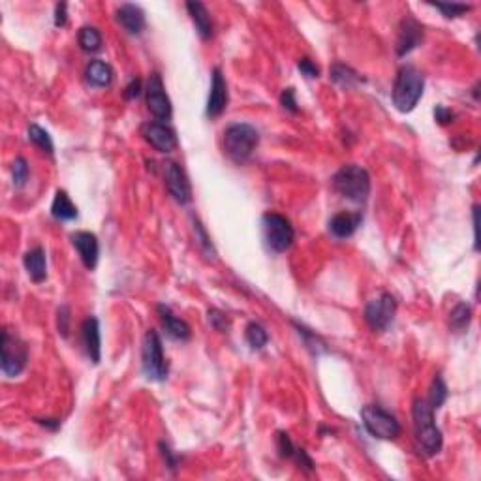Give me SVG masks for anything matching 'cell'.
I'll use <instances>...</instances> for the list:
<instances>
[{
  "mask_svg": "<svg viewBox=\"0 0 481 481\" xmlns=\"http://www.w3.org/2000/svg\"><path fill=\"white\" fill-rule=\"evenodd\" d=\"M412 417H414L416 440L419 442L423 451H425V455H438L440 449H442L444 438L440 429L436 427L435 410L430 408V404L427 401L417 399V401H414V406H412Z\"/></svg>",
  "mask_w": 481,
  "mask_h": 481,
  "instance_id": "1",
  "label": "cell"
},
{
  "mask_svg": "<svg viewBox=\"0 0 481 481\" xmlns=\"http://www.w3.org/2000/svg\"><path fill=\"white\" fill-rule=\"evenodd\" d=\"M423 87H425V78L416 66H403L397 72L393 91H391L393 105L401 113H410L421 100Z\"/></svg>",
  "mask_w": 481,
  "mask_h": 481,
  "instance_id": "2",
  "label": "cell"
},
{
  "mask_svg": "<svg viewBox=\"0 0 481 481\" xmlns=\"http://www.w3.org/2000/svg\"><path fill=\"white\" fill-rule=\"evenodd\" d=\"M333 189L353 203H365L371 194L369 171L356 164H346L333 177Z\"/></svg>",
  "mask_w": 481,
  "mask_h": 481,
  "instance_id": "3",
  "label": "cell"
},
{
  "mask_svg": "<svg viewBox=\"0 0 481 481\" xmlns=\"http://www.w3.org/2000/svg\"><path fill=\"white\" fill-rule=\"evenodd\" d=\"M260 143V132L252 124L235 123L224 130V152L235 164H245Z\"/></svg>",
  "mask_w": 481,
  "mask_h": 481,
  "instance_id": "4",
  "label": "cell"
},
{
  "mask_svg": "<svg viewBox=\"0 0 481 481\" xmlns=\"http://www.w3.org/2000/svg\"><path fill=\"white\" fill-rule=\"evenodd\" d=\"M141 367L143 374L152 382H164L168 378V361L164 356L162 340L155 329L145 333L143 344H141Z\"/></svg>",
  "mask_w": 481,
  "mask_h": 481,
  "instance_id": "5",
  "label": "cell"
},
{
  "mask_svg": "<svg viewBox=\"0 0 481 481\" xmlns=\"http://www.w3.org/2000/svg\"><path fill=\"white\" fill-rule=\"evenodd\" d=\"M261 229H263V240L271 252H286L293 245L295 231H293L292 222L288 220L286 216L279 215V213H267L261 218Z\"/></svg>",
  "mask_w": 481,
  "mask_h": 481,
  "instance_id": "6",
  "label": "cell"
},
{
  "mask_svg": "<svg viewBox=\"0 0 481 481\" xmlns=\"http://www.w3.org/2000/svg\"><path fill=\"white\" fill-rule=\"evenodd\" d=\"M361 419H363L365 429L369 435L380 440H395L401 435V423L397 417L391 416L387 410H384L378 404H369L361 410Z\"/></svg>",
  "mask_w": 481,
  "mask_h": 481,
  "instance_id": "7",
  "label": "cell"
},
{
  "mask_svg": "<svg viewBox=\"0 0 481 481\" xmlns=\"http://www.w3.org/2000/svg\"><path fill=\"white\" fill-rule=\"evenodd\" d=\"M0 350H2V372L8 378L19 376L28 361V350L25 342L17 335L4 329L2 331V340H0Z\"/></svg>",
  "mask_w": 481,
  "mask_h": 481,
  "instance_id": "8",
  "label": "cell"
},
{
  "mask_svg": "<svg viewBox=\"0 0 481 481\" xmlns=\"http://www.w3.org/2000/svg\"><path fill=\"white\" fill-rule=\"evenodd\" d=\"M395 313H397L395 297L391 293H380L365 306V322L369 324L372 331L384 333L393 324Z\"/></svg>",
  "mask_w": 481,
  "mask_h": 481,
  "instance_id": "9",
  "label": "cell"
},
{
  "mask_svg": "<svg viewBox=\"0 0 481 481\" xmlns=\"http://www.w3.org/2000/svg\"><path fill=\"white\" fill-rule=\"evenodd\" d=\"M145 92H147V107H149L150 115L157 119L158 123H168L173 110H171V100L166 94V87H164L160 73H150Z\"/></svg>",
  "mask_w": 481,
  "mask_h": 481,
  "instance_id": "10",
  "label": "cell"
},
{
  "mask_svg": "<svg viewBox=\"0 0 481 481\" xmlns=\"http://www.w3.org/2000/svg\"><path fill=\"white\" fill-rule=\"evenodd\" d=\"M164 177H166V186L171 198L181 205H189L192 202V189H190L189 177L184 169L173 160H168L164 164Z\"/></svg>",
  "mask_w": 481,
  "mask_h": 481,
  "instance_id": "11",
  "label": "cell"
},
{
  "mask_svg": "<svg viewBox=\"0 0 481 481\" xmlns=\"http://www.w3.org/2000/svg\"><path fill=\"white\" fill-rule=\"evenodd\" d=\"M141 136L149 145H152L155 149L160 150V152H171V150L177 149V136L173 128H169L166 123H158V121H152V123H145L141 126Z\"/></svg>",
  "mask_w": 481,
  "mask_h": 481,
  "instance_id": "12",
  "label": "cell"
},
{
  "mask_svg": "<svg viewBox=\"0 0 481 481\" xmlns=\"http://www.w3.org/2000/svg\"><path fill=\"white\" fill-rule=\"evenodd\" d=\"M228 105V85L222 76L220 68L213 70V79H211V92L207 100V117L216 119L220 117Z\"/></svg>",
  "mask_w": 481,
  "mask_h": 481,
  "instance_id": "13",
  "label": "cell"
},
{
  "mask_svg": "<svg viewBox=\"0 0 481 481\" xmlns=\"http://www.w3.org/2000/svg\"><path fill=\"white\" fill-rule=\"evenodd\" d=\"M423 40V26L417 23L412 15H406L403 21H401V26H399V36H397V55L399 57H404L408 55L410 51H414Z\"/></svg>",
  "mask_w": 481,
  "mask_h": 481,
  "instance_id": "14",
  "label": "cell"
},
{
  "mask_svg": "<svg viewBox=\"0 0 481 481\" xmlns=\"http://www.w3.org/2000/svg\"><path fill=\"white\" fill-rule=\"evenodd\" d=\"M72 245L78 250L83 265L89 271H92L96 267L98 256H100V243H98L96 235L91 234V231H76L72 235Z\"/></svg>",
  "mask_w": 481,
  "mask_h": 481,
  "instance_id": "15",
  "label": "cell"
},
{
  "mask_svg": "<svg viewBox=\"0 0 481 481\" xmlns=\"http://www.w3.org/2000/svg\"><path fill=\"white\" fill-rule=\"evenodd\" d=\"M81 340H83L85 351L87 358L91 359L92 363H100L102 358V340H100V324L94 316H89L81 324Z\"/></svg>",
  "mask_w": 481,
  "mask_h": 481,
  "instance_id": "16",
  "label": "cell"
},
{
  "mask_svg": "<svg viewBox=\"0 0 481 481\" xmlns=\"http://www.w3.org/2000/svg\"><path fill=\"white\" fill-rule=\"evenodd\" d=\"M117 23L132 36H139L145 30V12L136 4H123L117 10Z\"/></svg>",
  "mask_w": 481,
  "mask_h": 481,
  "instance_id": "17",
  "label": "cell"
},
{
  "mask_svg": "<svg viewBox=\"0 0 481 481\" xmlns=\"http://www.w3.org/2000/svg\"><path fill=\"white\" fill-rule=\"evenodd\" d=\"M363 222V215L361 213H337L329 220V231H331L337 239H348L351 235L358 231V228Z\"/></svg>",
  "mask_w": 481,
  "mask_h": 481,
  "instance_id": "18",
  "label": "cell"
},
{
  "mask_svg": "<svg viewBox=\"0 0 481 481\" xmlns=\"http://www.w3.org/2000/svg\"><path fill=\"white\" fill-rule=\"evenodd\" d=\"M158 316H160V322H162L164 329L168 333L169 337L175 338V340H189L192 331H190V325L184 322V320L177 318L173 311L166 305H158Z\"/></svg>",
  "mask_w": 481,
  "mask_h": 481,
  "instance_id": "19",
  "label": "cell"
},
{
  "mask_svg": "<svg viewBox=\"0 0 481 481\" xmlns=\"http://www.w3.org/2000/svg\"><path fill=\"white\" fill-rule=\"evenodd\" d=\"M23 265H25L26 273L30 277L33 282L40 284L47 279V261H46V252L44 248L36 247L33 250L23 256Z\"/></svg>",
  "mask_w": 481,
  "mask_h": 481,
  "instance_id": "20",
  "label": "cell"
},
{
  "mask_svg": "<svg viewBox=\"0 0 481 481\" xmlns=\"http://www.w3.org/2000/svg\"><path fill=\"white\" fill-rule=\"evenodd\" d=\"M85 79L91 87L105 89L113 83V70L104 60H91L85 68Z\"/></svg>",
  "mask_w": 481,
  "mask_h": 481,
  "instance_id": "21",
  "label": "cell"
},
{
  "mask_svg": "<svg viewBox=\"0 0 481 481\" xmlns=\"http://www.w3.org/2000/svg\"><path fill=\"white\" fill-rule=\"evenodd\" d=\"M186 10H189L190 19L194 21L195 30L200 34V38H213V19L209 15L207 8L203 6L202 2H186Z\"/></svg>",
  "mask_w": 481,
  "mask_h": 481,
  "instance_id": "22",
  "label": "cell"
},
{
  "mask_svg": "<svg viewBox=\"0 0 481 481\" xmlns=\"http://www.w3.org/2000/svg\"><path fill=\"white\" fill-rule=\"evenodd\" d=\"M51 215L53 218H57V220H62V222L78 218V207L73 205L72 200H70V195L66 194L64 190H57V194H55V198H53Z\"/></svg>",
  "mask_w": 481,
  "mask_h": 481,
  "instance_id": "23",
  "label": "cell"
},
{
  "mask_svg": "<svg viewBox=\"0 0 481 481\" xmlns=\"http://www.w3.org/2000/svg\"><path fill=\"white\" fill-rule=\"evenodd\" d=\"M78 40L85 53H98L102 49V34L96 26H83L79 30Z\"/></svg>",
  "mask_w": 481,
  "mask_h": 481,
  "instance_id": "24",
  "label": "cell"
},
{
  "mask_svg": "<svg viewBox=\"0 0 481 481\" xmlns=\"http://www.w3.org/2000/svg\"><path fill=\"white\" fill-rule=\"evenodd\" d=\"M470 322H472V308L466 303H459L455 305V308L449 313V327L453 331L461 333L464 329H469Z\"/></svg>",
  "mask_w": 481,
  "mask_h": 481,
  "instance_id": "25",
  "label": "cell"
},
{
  "mask_svg": "<svg viewBox=\"0 0 481 481\" xmlns=\"http://www.w3.org/2000/svg\"><path fill=\"white\" fill-rule=\"evenodd\" d=\"M28 141L36 145L42 152H46L49 157L55 155V145L51 141V136L42 126H38V124H30L28 126Z\"/></svg>",
  "mask_w": 481,
  "mask_h": 481,
  "instance_id": "26",
  "label": "cell"
},
{
  "mask_svg": "<svg viewBox=\"0 0 481 481\" xmlns=\"http://www.w3.org/2000/svg\"><path fill=\"white\" fill-rule=\"evenodd\" d=\"M331 79L337 85H340V87H344V89H351V87H356L361 81V78H359V73L356 70H351L350 66L346 64H338V62L333 64Z\"/></svg>",
  "mask_w": 481,
  "mask_h": 481,
  "instance_id": "27",
  "label": "cell"
},
{
  "mask_svg": "<svg viewBox=\"0 0 481 481\" xmlns=\"http://www.w3.org/2000/svg\"><path fill=\"white\" fill-rule=\"evenodd\" d=\"M293 325H295V329H297V333H299V337L303 338V342H305L306 348L313 351L314 356H320V353H325V351H327V346H325L324 338L318 337V335L311 331V329H306L305 325H299V324H293Z\"/></svg>",
  "mask_w": 481,
  "mask_h": 481,
  "instance_id": "28",
  "label": "cell"
},
{
  "mask_svg": "<svg viewBox=\"0 0 481 481\" xmlns=\"http://www.w3.org/2000/svg\"><path fill=\"white\" fill-rule=\"evenodd\" d=\"M448 385L442 380L440 374H436L435 380H432V385H430V393H429V401L427 403L430 404V408L438 410L442 408V404L448 401Z\"/></svg>",
  "mask_w": 481,
  "mask_h": 481,
  "instance_id": "29",
  "label": "cell"
},
{
  "mask_svg": "<svg viewBox=\"0 0 481 481\" xmlns=\"http://www.w3.org/2000/svg\"><path fill=\"white\" fill-rule=\"evenodd\" d=\"M247 342L252 350H261L269 342V335H267L265 327L258 324V322H250L247 325Z\"/></svg>",
  "mask_w": 481,
  "mask_h": 481,
  "instance_id": "30",
  "label": "cell"
},
{
  "mask_svg": "<svg viewBox=\"0 0 481 481\" xmlns=\"http://www.w3.org/2000/svg\"><path fill=\"white\" fill-rule=\"evenodd\" d=\"M12 173L13 186H15V189H23L26 179H28V164H26L25 158H15V162H13L12 166Z\"/></svg>",
  "mask_w": 481,
  "mask_h": 481,
  "instance_id": "31",
  "label": "cell"
},
{
  "mask_svg": "<svg viewBox=\"0 0 481 481\" xmlns=\"http://www.w3.org/2000/svg\"><path fill=\"white\" fill-rule=\"evenodd\" d=\"M277 449H279V455L282 459H293L295 451H297L288 432H277Z\"/></svg>",
  "mask_w": 481,
  "mask_h": 481,
  "instance_id": "32",
  "label": "cell"
},
{
  "mask_svg": "<svg viewBox=\"0 0 481 481\" xmlns=\"http://www.w3.org/2000/svg\"><path fill=\"white\" fill-rule=\"evenodd\" d=\"M194 229H195V240H198V245L202 247V250L205 254H207L209 258H215V248H213V245H211V239H209L207 231L203 229V226L200 224V220H194Z\"/></svg>",
  "mask_w": 481,
  "mask_h": 481,
  "instance_id": "33",
  "label": "cell"
},
{
  "mask_svg": "<svg viewBox=\"0 0 481 481\" xmlns=\"http://www.w3.org/2000/svg\"><path fill=\"white\" fill-rule=\"evenodd\" d=\"M70 320H72L70 306L62 305L57 313V329H59V335L62 338H68V335H70Z\"/></svg>",
  "mask_w": 481,
  "mask_h": 481,
  "instance_id": "34",
  "label": "cell"
},
{
  "mask_svg": "<svg viewBox=\"0 0 481 481\" xmlns=\"http://www.w3.org/2000/svg\"><path fill=\"white\" fill-rule=\"evenodd\" d=\"M432 6L436 10H440L446 17H459L462 13L470 12V6H466V4H442V2H435Z\"/></svg>",
  "mask_w": 481,
  "mask_h": 481,
  "instance_id": "35",
  "label": "cell"
},
{
  "mask_svg": "<svg viewBox=\"0 0 481 481\" xmlns=\"http://www.w3.org/2000/svg\"><path fill=\"white\" fill-rule=\"evenodd\" d=\"M209 324H211V327L213 329H216V331H226L228 329V316L224 313H220V311H216V308H211L209 311Z\"/></svg>",
  "mask_w": 481,
  "mask_h": 481,
  "instance_id": "36",
  "label": "cell"
},
{
  "mask_svg": "<svg viewBox=\"0 0 481 481\" xmlns=\"http://www.w3.org/2000/svg\"><path fill=\"white\" fill-rule=\"evenodd\" d=\"M280 104H282L284 110L290 111V113H297V111H299V107H297V100H295V91H293L292 87L282 91V94H280Z\"/></svg>",
  "mask_w": 481,
  "mask_h": 481,
  "instance_id": "37",
  "label": "cell"
},
{
  "mask_svg": "<svg viewBox=\"0 0 481 481\" xmlns=\"http://www.w3.org/2000/svg\"><path fill=\"white\" fill-rule=\"evenodd\" d=\"M297 68H299V72L308 79H314V78H318L320 76L318 66L314 64L311 59H301L299 62H297Z\"/></svg>",
  "mask_w": 481,
  "mask_h": 481,
  "instance_id": "38",
  "label": "cell"
},
{
  "mask_svg": "<svg viewBox=\"0 0 481 481\" xmlns=\"http://www.w3.org/2000/svg\"><path fill=\"white\" fill-rule=\"evenodd\" d=\"M293 461L297 462V464H299V469L305 470V472H313V470H314L313 459L308 457V453H306L305 449L297 448V451H295V455H293Z\"/></svg>",
  "mask_w": 481,
  "mask_h": 481,
  "instance_id": "39",
  "label": "cell"
},
{
  "mask_svg": "<svg viewBox=\"0 0 481 481\" xmlns=\"http://www.w3.org/2000/svg\"><path fill=\"white\" fill-rule=\"evenodd\" d=\"M453 113L448 110V107H444V105H436V110H435V119L438 121V123L442 124V126H446V124H449V123H453Z\"/></svg>",
  "mask_w": 481,
  "mask_h": 481,
  "instance_id": "40",
  "label": "cell"
},
{
  "mask_svg": "<svg viewBox=\"0 0 481 481\" xmlns=\"http://www.w3.org/2000/svg\"><path fill=\"white\" fill-rule=\"evenodd\" d=\"M139 94H141V81L139 79H132L130 83L126 85V89H124V98L126 100H136Z\"/></svg>",
  "mask_w": 481,
  "mask_h": 481,
  "instance_id": "41",
  "label": "cell"
},
{
  "mask_svg": "<svg viewBox=\"0 0 481 481\" xmlns=\"http://www.w3.org/2000/svg\"><path fill=\"white\" fill-rule=\"evenodd\" d=\"M66 4L64 2H60V4H57V8H55V25L57 26H66V21H68V15H66Z\"/></svg>",
  "mask_w": 481,
  "mask_h": 481,
  "instance_id": "42",
  "label": "cell"
},
{
  "mask_svg": "<svg viewBox=\"0 0 481 481\" xmlns=\"http://www.w3.org/2000/svg\"><path fill=\"white\" fill-rule=\"evenodd\" d=\"M160 449H162V455H164V459H166V464H168L171 470H175L177 459H175V455L171 453V449H169L166 444H160Z\"/></svg>",
  "mask_w": 481,
  "mask_h": 481,
  "instance_id": "43",
  "label": "cell"
},
{
  "mask_svg": "<svg viewBox=\"0 0 481 481\" xmlns=\"http://www.w3.org/2000/svg\"><path fill=\"white\" fill-rule=\"evenodd\" d=\"M38 423H42L44 427H49V429H59V425H60V421H57V419H36Z\"/></svg>",
  "mask_w": 481,
  "mask_h": 481,
  "instance_id": "44",
  "label": "cell"
},
{
  "mask_svg": "<svg viewBox=\"0 0 481 481\" xmlns=\"http://www.w3.org/2000/svg\"><path fill=\"white\" fill-rule=\"evenodd\" d=\"M474 239L478 247V207H474Z\"/></svg>",
  "mask_w": 481,
  "mask_h": 481,
  "instance_id": "45",
  "label": "cell"
}]
</instances>
